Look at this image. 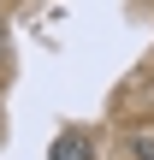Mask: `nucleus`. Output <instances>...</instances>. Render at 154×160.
Here are the masks:
<instances>
[{
  "label": "nucleus",
  "mask_w": 154,
  "mask_h": 160,
  "mask_svg": "<svg viewBox=\"0 0 154 160\" xmlns=\"http://www.w3.org/2000/svg\"><path fill=\"white\" fill-rule=\"evenodd\" d=\"M125 142H131V160H154V131H148V125H142V131H131Z\"/></svg>",
  "instance_id": "obj_2"
},
{
  "label": "nucleus",
  "mask_w": 154,
  "mask_h": 160,
  "mask_svg": "<svg viewBox=\"0 0 154 160\" xmlns=\"http://www.w3.org/2000/svg\"><path fill=\"white\" fill-rule=\"evenodd\" d=\"M0 6H6V0H0Z\"/></svg>",
  "instance_id": "obj_4"
},
{
  "label": "nucleus",
  "mask_w": 154,
  "mask_h": 160,
  "mask_svg": "<svg viewBox=\"0 0 154 160\" xmlns=\"http://www.w3.org/2000/svg\"><path fill=\"white\" fill-rule=\"evenodd\" d=\"M47 160H95V131H59Z\"/></svg>",
  "instance_id": "obj_1"
},
{
  "label": "nucleus",
  "mask_w": 154,
  "mask_h": 160,
  "mask_svg": "<svg viewBox=\"0 0 154 160\" xmlns=\"http://www.w3.org/2000/svg\"><path fill=\"white\" fill-rule=\"evenodd\" d=\"M12 59V36H6V24H0V65Z\"/></svg>",
  "instance_id": "obj_3"
}]
</instances>
